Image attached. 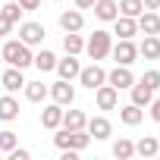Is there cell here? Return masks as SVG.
Instances as JSON below:
<instances>
[{
    "mask_svg": "<svg viewBox=\"0 0 160 160\" xmlns=\"http://www.w3.org/2000/svg\"><path fill=\"white\" fill-rule=\"evenodd\" d=\"M53 144L60 148V151H85L88 144H91V135L85 132V129H63V132H57L53 135Z\"/></svg>",
    "mask_w": 160,
    "mask_h": 160,
    "instance_id": "6da1fadb",
    "label": "cell"
},
{
    "mask_svg": "<svg viewBox=\"0 0 160 160\" xmlns=\"http://www.w3.org/2000/svg\"><path fill=\"white\" fill-rule=\"evenodd\" d=\"M0 57H3L10 66H19V69L32 66V60H35V53L28 50V44H25V41H7V44H3V50H0Z\"/></svg>",
    "mask_w": 160,
    "mask_h": 160,
    "instance_id": "7a4b0ae2",
    "label": "cell"
},
{
    "mask_svg": "<svg viewBox=\"0 0 160 160\" xmlns=\"http://www.w3.org/2000/svg\"><path fill=\"white\" fill-rule=\"evenodd\" d=\"M110 47H113V38H110V32H104V28H98L88 41H85V50H88V57L98 63V60H104V57H110Z\"/></svg>",
    "mask_w": 160,
    "mask_h": 160,
    "instance_id": "3957f363",
    "label": "cell"
},
{
    "mask_svg": "<svg viewBox=\"0 0 160 160\" xmlns=\"http://www.w3.org/2000/svg\"><path fill=\"white\" fill-rule=\"evenodd\" d=\"M110 53H113V60H116L119 66H132V63L138 60V44H135L132 38H119V41L110 47Z\"/></svg>",
    "mask_w": 160,
    "mask_h": 160,
    "instance_id": "277c9868",
    "label": "cell"
},
{
    "mask_svg": "<svg viewBox=\"0 0 160 160\" xmlns=\"http://www.w3.org/2000/svg\"><path fill=\"white\" fill-rule=\"evenodd\" d=\"M44 38H47V32H44L41 22H22V25H19V41H25L28 47L44 44Z\"/></svg>",
    "mask_w": 160,
    "mask_h": 160,
    "instance_id": "5b68a950",
    "label": "cell"
},
{
    "mask_svg": "<svg viewBox=\"0 0 160 160\" xmlns=\"http://www.w3.org/2000/svg\"><path fill=\"white\" fill-rule=\"evenodd\" d=\"M94 101H98V110H113V107L119 104V91H116L110 82H104V85L94 88Z\"/></svg>",
    "mask_w": 160,
    "mask_h": 160,
    "instance_id": "8992f818",
    "label": "cell"
},
{
    "mask_svg": "<svg viewBox=\"0 0 160 160\" xmlns=\"http://www.w3.org/2000/svg\"><path fill=\"white\" fill-rule=\"evenodd\" d=\"M78 82H82L88 91H94L98 85H104V82H107V72H104L98 63H91V66H85L82 72H78Z\"/></svg>",
    "mask_w": 160,
    "mask_h": 160,
    "instance_id": "52a82bcc",
    "label": "cell"
},
{
    "mask_svg": "<svg viewBox=\"0 0 160 160\" xmlns=\"http://www.w3.org/2000/svg\"><path fill=\"white\" fill-rule=\"evenodd\" d=\"M47 94H50V98H53V104H60V107H69V104L75 101V88H72V85L66 82V78H60V82H53Z\"/></svg>",
    "mask_w": 160,
    "mask_h": 160,
    "instance_id": "ba28073f",
    "label": "cell"
},
{
    "mask_svg": "<svg viewBox=\"0 0 160 160\" xmlns=\"http://www.w3.org/2000/svg\"><path fill=\"white\" fill-rule=\"evenodd\" d=\"M107 82H110L116 91H122V88H132V85H135V75H132L129 66H119V63H116V69L107 72Z\"/></svg>",
    "mask_w": 160,
    "mask_h": 160,
    "instance_id": "9c48e42d",
    "label": "cell"
},
{
    "mask_svg": "<svg viewBox=\"0 0 160 160\" xmlns=\"http://www.w3.org/2000/svg\"><path fill=\"white\" fill-rule=\"evenodd\" d=\"M85 129H88V135H94L98 141L110 138V132H113V126H110V119H107V116H91V119L85 122Z\"/></svg>",
    "mask_w": 160,
    "mask_h": 160,
    "instance_id": "30bf717a",
    "label": "cell"
},
{
    "mask_svg": "<svg viewBox=\"0 0 160 160\" xmlns=\"http://www.w3.org/2000/svg\"><path fill=\"white\" fill-rule=\"evenodd\" d=\"M60 28H63V32H82V28H85L82 10H66V13H60Z\"/></svg>",
    "mask_w": 160,
    "mask_h": 160,
    "instance_id": "8fae6325",
    "label": "cell"
},
{
    "mask_svg": "<svg viewBox=\"0 0 160 160\" xmlns=\"http://www.w3.org/2000/svg\"><path fill=\"white\" fill-rule=\"evenodd\" d=\"M94 16L101 19V22H113L116 16H119V3L116 0H94Z\"/></svg>",
    "mask_w": 160,
    "mask_h": 160,
    "instance_id": "7c38bea8",
    "label": "cell"
},
{
    "mask_svg": "<svg viewBox=\"0 0 160 160\" xmlns=\"http://www.w3.org/2000/svg\"><path fill=\"white\" fill-rule=\"evenodd\" d=\"M57 72H60V78H66V82H72V78H78V72H82V66H78L75 53H66V60H57Z\"/></svg>",
    "mask_w": 160,
    "mask_h": 160,
    "instance_id": "4fadbf2b",
    "label": "cell"
},
{
    "mask_svg": "<svg viewBox=\"0 0 160 160\" xmlns=\"http://www.w3.org/2000/svg\"><path fill=\"white\" fill-rule=\"evenodd\" d=\"M0 85H3L10 94L19 91V88H25V75H22V69H19V66H10V69L3 72V78H0Z\"/></svg>",
    "mask_w": 160,
    "mask_h": 160,
    "instance_id": "5bb4252c",
    "label": "cell"
},
{
    "mask_svg": "<svg viewBox=\"0 0 160 160\" xmlns=\"http://www.w3.org/2000/svg\"><path fill=\"white\" fill-rule=\"evenodd\" d=\"M135 22H138V32H144V35H160V13L144 10Z\"/></svg>",
    "mask_w": 160,
    "mask_h": 160,
    "instance_id": "9a60e30c",
    "label": "cell"
},
{
    "mask_svg": "<svg viewBox=\"0 0 160 160\" xmlns=\"http://www.w3.org/2000/svg\"><path fill=\"white\" fill-rule=\"evenodd\" d=\"M60 122H63V107L60 104H50V107L41 110V126L44 129H60Z\"/></svg>",
    "mask_w": 160,
    "mask_h": 160,
    "instance_id": "2e32d148",
    "label": "cell"
},
{
    "mask_svg": "<svg viewBox=\"0 0 160 160\" xmlns=\"http://www.w3.org/2000/svg\"><path fill=\"white\" fill-rule=\"evenodd\" d=\"M13 119H19V101L7 94V98H0V122H13Z\"/></svg>",
    "mask_w": 160,
    "mask_h": 160,
    "instance_id": "e0dca14e",
    "label": "cell"
},
{
    "mask_svg": "<svg viewBox=\"0 0 160 160\" xmlns=\"http://www.w3.org/2000/svg\"><path fill=\"white\" fill-rule=\"evenodd\" d=\"M138 57H144V60H160V38H157V35H148V38L138 44Z\"/></svg>",
    "mask_w": 160,
    "mask_h": 160,
    "instance_id": "ac0fdd59",
    "label": "cell"
},
{
    "mask_svg": "<svg viewBox=\"0 0 160 160\" xmlns=\"http://www.w3.org/2000/svg\"><path fill=\"white\" fill-rule=\"evenodd\" d=\"M113 25H116V35L119 38H135V32H138V22L132 16H116Z\"/></svg>",
    "mask_w": 160,
    "mask_h": 160,
    "instance_id": "d6986e66",
    "label": "cell"
},
{
    "mask_svg": "<svg viewBox=\"0 0 160 160\" xmlns=\"http://www.w3.org/2000/svg\"><path fill=\"white\" fill-rule=\"evenodd\" d=\"M129 91H132V104H135V107H148V104L154 101V91H151L148 85H141V82H135Z\"/></svg>",
    "mask_w": 160,
    "mask_h": 160,
    "instance_id": "ffe728a7",
    "label": "cell"
},
{
    "mask_svg": "<svg viewBox=\"0 0 160 160\" xmlns=\"http://www.w3.org/2000/svg\"><path fill=\"white\" fill-rule=\"evenodd\" d=\"M85 122H88V116L82 113V110H63V129H85Z\"/></svg>",
    "mask_w": 160,
    "mask_h": 160,
    "instance_id": "44dd1931",
    "label": "cell"
},
{
    "mask_svg": "<svg viewBox=\"0 0 160 160\" xmlns=\"http://www.w3.org/2000/svg\"><path fill=\"white\" fill-rule=\"evenodd\" d=\"M119 119H122L126 126H138V122L144 119V110L135 107V104H126V107H119Z\"/></svg>",
    "mask_w": 160,
    "mask_h": 160,
    "instance_id": "7402d4cb",
    "label": "cell"
},
{
    "mask_svg": "<svg viewBox=\"0 0 160 160\" xmlns=\"http://www.w3.org/2000/svg\"><path fill=\"white\" fill-rule=\"evenodd\" d=\"M47 91H50V88H47L44 82H25V98H28L32 104H41V101L47 98Z\"/></svg>",
    "mask_w": 160,
    "mask_h": 160,
    "instance_id": "603a6c76",
    "label": "cell"
},
{
    "mask_svg": "<svg viewBox=\"0 0 160 160\" xmlns=\"http://www.w3.org/2000/svg\"><path fill=\"white\" fill-rule=\"evenodd\" d=\"M32 63H35V66H38L41 72H50V69H57V57H53L50 50H38Z\"/></svg>",
    "mask_w": 160,
    "mask_h": 160,
    "instance_id": "cb8c5ba5",
    "label": "cell"
},
{
    "mask_svg": "<svg viewBox=\"0 0 160 160\" xmlns=\"http://www.w3.org/2000/svg\"><path fill=\"white\" fill-rule=\"evenodd\" d=\"M144 13V3L141 0H119V16H132V19H138Z\"/></svg>",
    "mask_w": 160,
    "mask_h": 160,
    "instance_id": "d4e9b609",
    "label": "cell"
},
{
    "mask_svg": "<svg viewBox=\"0 0 160 160\" xmlns=\"http://www.w3.org/2000/svg\"><path fill=\"white\" fill-rule=\"evenodd\" d=\"M63 47H66V53H82V50H85V41H82V35H78V32H66Z\"/></svg>",
    "mask_w": 160,
    "mask_h": 160,
    "instance_id": "484cf974",
    "label": "cell"
},
{
    "mask_svg": "<svg viewBox=\"0 0 160 160\" xmlns=\"http://www.w3.org/2000/svg\"><path fill=\"white\" fill-rule=\"evenodd\" d=\"M157 144H160V141H157L154 135H144V138L135 144V154H141V157H154V154H157Z\"/></svg>",
    "mask_w": 160,
    "mask_h": 160,
    "instance_id": "4316f807",
    "label": "cell"
},
{
    "mask_svg": "<svg viewBox=\"0 0 160 160\" xmlns=\"http://www.w3.org/2000/svg\"><path fill=\"white\" fill-rule=\"evenodd\" d=\"M113 154H116V157H119V160H129V157H132V154H135V144H132V141H129V138H119V141H116V144H113Z\"/></svg>",
    "mask_w": 160,
    "mask_h": 160,
    "instance_id": "83f0119b",
    "label": "cell"
},
{
    "mask_svg": "<svg viewBox=\"0 0 160 160\" xmlns=\"http://www.w3.org/2000/svg\"><path fill=\"white\" fill-rule=\"evenodd\" d=\"M13 148H16V132L3 129V132H0V151H3V154H10Z\"/></svg>",
    "mask_w": 160,
    "mask_h": 160,
    "instance_id": "f1b7e54d",
    "label": "cell"
},
{
    "mask_svg": "<svg viewBox=\"0 0 160 160\" xmlns=\"http://www.w3.org/2000/svg\"><path fill=\"white\" fill-rule=\"evenodd\" d=\"M141 85H148L151 91H157V88H160V72H157V69H148V72L141 75Z\"/></svg>",
    "mask_w": 160,
    "mask_h": 160,
    "instance_id": "f546056e",
    "label": "cell"
},
{
    "mask_svg": "<svg viewBox=\"0 0 160 160\" xmlns=\"http://www.w3.org/2000/svg\"><path fill=\"white\" fill-rule=\"evenodd\" d=\"M0 13H3V16H7V19H10L13 25H16V22H19V16H22V7H19L16 0H13V3H7V7L0 10Z\"/></svg>",
    "mask_w": 160,
    "mask_h": 160,
    "instance_id": "4dcf8cb0",
    "label": "cell"
},
{
    "mask_svg": "<svg viewBox=\"0 0 160 160\" xmlns=\"http://www.w3.org/2000/svg\"><path fill=\"white\" fill-rule=\"evenodd\" d=\"M28 157H32V154H28L25 148H19V144H16V148L10 151V160H28Z\"/></svg>",
    "mask_w": 160,
    "mask_h": 160,
    "instance_id": "1f68e13d",
    "label": "cell"
},
{
    "mask_svg": "<svg viewBox=\"0 0 160 160\" xmlns=\"http://www.w3.org/2000/svg\"><path fill=\"white\" fill-rule=\"evenodd\" d=\"M10 32H13V22H10V19H7L3 13H0V38H7Z\"/></svg>",
    "mask_w": 160,
    "mask_h": 160,
    "instance_id": "d6a6232c",
    "label": "cell"
},
{
    "mask_svg": "<svg viewBox=\"0 0 160 160\" xmlns=\"http://www.w3.org/2000/svg\"><path fill=\"white\" fill-rule=\"evenodd\" d=\"M148 107H151V116H154V122H160V98H157V101H151Z\"/></svg>",
    "mask_w": 160,
    "mask_h": 160,
    "instance_id": "836d02e7",
    "label": "cell"
},
{
    "mask_svg": "<svg viewBox=\"0 0 160 160\" xmlns=\"http://www.w3.org/2000/svg\"><path fill=\"white\" fill-rule=\"evenodd\" d=\"M16 3H19L22 10H38V7H41V0H16Z\"/></svg>",
    "mask_w": 160,
    "mask_h": 160,
    "instance_id": "e575fe53",
    "label": "cell"
},
{
    "mask_svg": "<svg viewBox=\"0 0 160 160\" xmlns=\"http://www.w3.org/2000/svg\"><path fill=\"white\" fill-rule=\"evenodd\" d=\"M94 0H75V10H91Z\"/></svg>",
    "mask_w": 160,
    "mask_h": 160,
    "instance_id": "d590c367",
    "label": "cell"
},
{
    "mask_svg": "<svg viewBox=\"0 0 160 160\" xmlns=\"http://www.w3.org/2000/svg\"><path fill=\"white\" fill-rule=\"evenodd\" d=\"M144 10H160V0H141Z\"/></svg>",
    "mask_w": 160,
    "mask_h": 160,
    "instance_id": "8d00e7d4",
    "label": "cell"
},
{
    "mask_svg": "<svg viewBox=\"0 0 160 160\" xmlns=\"http://www.w3.org/2000/svg\"><path fill=\"white\" fill-rule=\"evenodd\" d=\"M157 154H160V144H157Z\"/></svg>",
    "mask_w": 160,
    "mask_h": 160,
    "instance_id": "74e56055",
    "label": "cell"
},
{
    "mask_svg": "<svg viewBox=\"0 0 160 160\" xmlns=\"http://www.w3.org/2000/svg\"><path fill=\"white\" fill-rule=\"evenodd\" d=\"M0 154H3V151H0Z\"/></svg>",
    "mask_w": 160,
    "mask_h": 160,
    "instance_id": "f35d334b",
    "label": "cell"
}]
</instances>
